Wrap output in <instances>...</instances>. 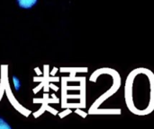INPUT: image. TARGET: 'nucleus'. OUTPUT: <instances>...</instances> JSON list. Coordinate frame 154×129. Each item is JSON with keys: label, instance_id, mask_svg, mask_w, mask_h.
<instances>
[{"label": "nucleus", "instance_id": "2", "mask_svg": "<svg viewBox=\"0 0 154 129\" xmlns=\"http://www.w3.org/2000/svg\"><path fill=\"white\" fill-rule=\"evenodd\" d=\"M120 109H106V110H96L91 114H101V115H119L121 114Z\"/></svg>", "mask_w": 154, "mask_h": 129}, {"label": "nucleus", "instance_id": "4", "mask_svg": "<svg viewBox=\"0 0 154 129\" xmlns=\"http://www.w3.org/2000/svg\"><path fill=\"white\" fill-rule=\"evenodd\" d=\"M12 81H13V84H14V90H15L16 92L20 91V89H21V87H22V83H21L20 79H19L17 76L14 75L13 78H12Z\"/></svg>", "mask_w": 154, "mask_h": 129}, {"label": "nucleus", "instance_id": "3", "mask_svg": "<svg viewBox=\"0 0 154 129\" xmlns=\"http://www.w3.org/2000/svg\"><path fill=\"white\" fill-rule=\"evenodd\" d=\"M16 2L20 8L31 9L37 4L38 0H16Z\"/></svg>", "mask_w": 154, "mask_h": 129}, {"label": "nucleus", "instance_id": "5", "mask_svg": "<svg viewBox=\"0 0 154 129\" xmlns=\"http://www.w3.org/2000/svg\"><path fill=\"white\" fill-rule=\"evenodd\" d=\"M0 129H12L11 126L1 117H0Z\"/></svg>", "mask_w": 154, "mask_h": 129}, {"label": "nucleus", "instance_id": "1", "mask_svg": "<svg viewBox=\"0 0 154 129\" xmlns=\"http://www.w3.org/2000/svg\"><path fill=\"white\" fill-rule=\"evenodd\" d=\"M102 74H107V75H112V77H113V79H114V84H113L112 87H111L107 92H106L99 99H97V100L96 101V102L92 105V107H91L90 110H89V114H91L94 110H97V108H98L106 100H107L109 97H111L112 95H114V94L118 91V89H119L120 86H121V77H120V75L118 74V72H116V70L111 69V68H101V69L97 70V71L94 72V74L91 75L90 81L96 82L97 79V77H98L100 75H102Z\"/></svg>", "mask_w": 154, "mask_h": 129}, {"label": "nucleus", "instance_id": "6", "mask_svg": "<svg viewBox=\"0 0 154 129\" xmlns=\"http://www.w3.org/2000/svg\"><path fill=\"white\" fill-rule=\"evenodd\" d=\"M76 112H77L78 114H79V115H80L81 117H83V118H86V117H87V114H86L85 112H82V111H81V110H78Z\"/></svg>", "mask_w": 154, "mask_h": 129}]
</instances>
